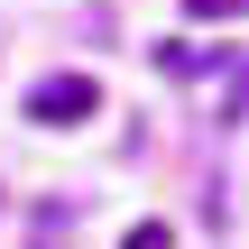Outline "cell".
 Listing matches in <instances>:
<instances>
[{"label": "cell", "instance_id": "cell-1", "mask_svg": "<svg viewBox=\"0 0 249 249\" xmlns=\"http://www.w3.org/2000/svg\"><path fill=\"white\" fill-rule=\"evenodd\" d=\"M92 111H102V83L92 74H46L28 92V120H46V129H83Z\"/></svg>", "mask_w": 249, "mask_h": 249}, {"label": "cell", "instance_id": "cell-2", "mask_svg": "<svg viewBox=\"0 0 249 249\" xmlns=\"http://www.w3.org/2000/svg\"><path fill=\"white\" fill-rule=\"evenodd\" d=\"M120 249H176V231H166V222H139V231H129Z\"/></svg>", "mask_w": 249, "mask_h": 249}, {"label": "cell", "instance_id": "cell-4", "mask_svg": "<svg viewBox=\"0 0 249 249\" xmlns=\"http://www.w3.org/2000/svg\"><path fill=\"white\" fill-rule=\"evenodd\" d=\"M240 111H249V74H240ZM240 111H231V120H240Z\"/></svg>", "mask_w": 249, "mask_h": 249}, {"label": "cell", "instance_id": "cell-3", "mask_svg": "<svg viewBox=\"0 0 249 249\" xmlns=\"http://www.w3.org/2000/svg\"><path fill=\"white\" fill-rule=\"evenodd\" d=\"M249 0H185V18H240Z\"/></svg>", "mask_w": 249, "mask_h": 249}]
</instances>
